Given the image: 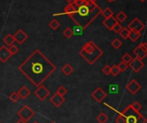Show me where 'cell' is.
<instances>
[{"label": "cell", "mask_w": 147, "mask_h": 123, "mask_svg": "<svg viewBox=\"0 0 147 123\" xmlns=\"http://www.w3.org/2000/svg\"><path fill=\"white\" fill-rule=\"evenodd\" d=\"M34 96L40 101H44L47 97H49L50 95V91L47 90V87H45L44 85L40 84L39 86H37V89L34 91Z\"/></svg>", "instance_id": "obj_7"}, {"label": "cell", "mask_w": 147, "mask_h": 123, "mask_svg": "<svg viewBox=\"0 0 147 123\" xmlns=\"http://www.w3.org/2000/svg\"><path fill=\"white\" fill-rule=\"evenodd\" d=\"M89 1L90 2H95V3L96 2V0H85V2H89Z\"/></svg>", "instance_id": "obj_39"}, {"label": "cell", "mask_w": 147, "mask_h": 123, "mask_svg": "<svg viewBox=\"0 0 147 123\" xmlns=\"http://www.w3.org/2000/svg\"><path fill=\"white\" fill-rule=\"evenodd\" d=\"M65 97H62V96H60V95L58 94V93H55V94L53 95V96L51 97V98H50V102H51L55 107H57V108L60 107V106L65 103Z\"/></svg>", "instance_id": "obj_14"}, {"label": "cell", "mask_w": 147, "mask_h": 123, "mask_svg": "<svg viewBox=\"0 0 147 123\" xmlns=\"http://www.w3.org/2000/svg\"><path fill=\"white\" fill-rule=\"evenodd\" d=\"M101 14H102V15L104 16V18L106 19V18H109V17H110V16H113L114 12H113V10H112L110 8L107 7V8H106V9H104L103 10L102 9Z\"/></svg>", "instance_id": "obj_22"}, {"label": "cell", "mask_w": 147, "mask_h": 123, "mask_svg": "<svg viewBox=\"0 0 147 123\" xmlns=\"http://www.w3.org/2000/svg\"><path fill=\"white\" fill-rule=\"evenodd\" d=\"M63 34L65 37H66L67 39H70L73 36V32H72V28H66L64 31H63Z\"/></svg>", "instance_id": "obj_29"}, {"label": "cell", "mask_w": 147, "mask_h": 123, "mask_svg": "<svg viewBox=\"0 0 147 123\" xmlns=\"http://www.w3.org/2000/svg\"><path fill=\"white\" fill-rule=\"evenodd\" d=\"M133 53L135 54L136 58L139 59H144L146 57L147 54V43L146 42H142L141 44H140L138 47H136Z\"/></svg>", "instance_id": "obj_6"}, {"label": "cell", "mask_w": 147, "mask_h": 123, "mask_svg": "<svg viewBox=\"0 0 147 123\" xmlns=\"http://www.w3.org/2000/svg\"><path fill=\"white\" fill-rule=\"evenodd\" d=\"M3 42H4V43H5V45H6V46H8V47H9V46L13 45V44H14V42H15V40H14L13 35H12V34H8L7 35H5V37L3 38Z\"/></svg>", "instance_id": "obj_20"}, {"label": "cell", "mask_w": 147, "mask_h": 123, "mask_svg": "<svg viewBox=\"0 0 147 123\" xmlns=\"http://www.w3.org/2000/svg\"><path fill=\"white\" fill-rule=\"evenodd\" d=\"M122 28V26L120 24V22H117L114 27H113V31H115V33H119L120 31H121V29Z\"/></svg>", "instance_id": "obj_37"}, {"label": "cell", "mask_w": 147, "mask_h": 123, "mask_svg": "<svg viewBox=\"0 0 147 123\" xmlns=\"http://www.w3.org/2000/svg\"><path fill=\"white\" fill-rule=\"evenodd\" d=\"M102 72H103L106 76L110 75V74H111V67H110L109 65L105 66L102 68Z\"/></svg>", "instance_id": "obj_36"}, {"label": "cell", "mask_w": 147, "mask_h": 123, "mask_svg": "<svg viewBox=\"0 0 147 123\" xmlns=\"http://www.w3.org/2000/svg\"><path fill=\"white\" fill-rule=\"evenodd\" d=\"M13 37H14V40H15V41H16L18 44H22L23 42H25L27 40H28V34L22 30V29H18L16 32V34L13 35Z\"/></svg>", "instance_id": "obj_12"}, {"label": "cell", "mask_w": 147, "mask_h": 123, "mask_svg": "<svg viewBox=\"0 0 147 123\" xmlns=\"http://www.w3.org/2000/svg\"><path fill=\"white\" fill-rule=\"evenodd\" d=\"M140 36H141V33L136 32V31H134V30H130L129 34H128V38H129L133 42H135Z\"/></svg>", "instance_id": "obj_19"}, {"label": "cell", "mask_w": 147, "mask_h": 123, "mask_svg": "<svg viewBox=\"0 0 147 123\" xmlns=\"http://www.w3.org/2000/svg\"><path fill=\"white\" fill-rule=\"evenodd\" d=\"M17 116L22 119L25 122H28L34 116V111L32 110L28 105H24L23 107H22V109L17 112Z\"/></svg>", "instance_id": "obj_5"}, {"label": "cell", "mask_w": 147, "mask_h": 123, "mask_svg": "<svg viewBox=\"0 0 147 123\" xmlns=\"http://www.w3.org/2000/svg\"><path fill=\"white\" fill-rule=\"evenodd\" d=\"M91 97L93 99H95V101H96L97 103H101L102 102L106 97H107V93L101 88V87H98L96 90H95L92 94H91Z\"/></svg>", "instance_id": "obj_10"}, {"label": "cell", "mask_w": 147, "mask_h": 123, "mask_svg": "<svg viewBox=\"0 0 147 123\" xmlns=\"http://www.w3.org/2000/svg\"><path fill=\"white\" fill-rule=\"evenodd\" d=\"M118 22V21L115 19V17L114 16H110L109 18H106L103 22H102V24L109 30H112L113 29V27Z\"/></svg>", "instance_id": "obj_15"}, {"label": "cell", "mask_w": 147, "mask_h": 123, "mask_svg": "<svg viewBox=\"0 0 147 123\" xmlns=\"http://www.w3.org/2000/svg\"><path fill=\"white\" fill-rule=\"evenodd\" d=\"M8 49H9V53H11V55H15V54H16L18 52H19V48L16 46V45H11V46H9V47H8Z\"/></svg>", "instance_id": "obj_31"}, {"label": "cell", "mask_w": 147, "mask_h": 123, "mask_svg": "<svg viewBox=\"0 0 147 123\" xmlns=\"http://www.w3.org/2000/svg\"><path fill=\"white\" fill-rule=\"evenodd\" d=\"M62 72L65 75V76H70L72 72H73V71H74V69H73V67L70 65V64H68V63H66L63 67H62Z\"/></svg>", "instance_id": "obj_18"}, {"label": "cell", "mask_w": 147, "mask_h": 123, "mask_svg": "<svg viewBox=\"0 0 147 123\" xmlns=\"http://www.w3.org/2000/svg\"><path fill=\"white\" fill-rule=\"evenodd\" d=\"M109 3H112V2H114V1H115V0H107Z\"/></svg>", "instance_id": "obj_41"}, {"label": "cell", "mask_w": 147, "mask_h": 123, "mask_svg": "<svg viewBox=\"0 0 147 123\" xmlns=\"http://www.w3.org/2000/svg\"><path fill=\"white\" fill-rule=\"evenodd\" d=\"M115 122L116 123H146V118L140 112L134 109L131 105H128L119 114Z\"/></svg>", "instance_id": "obj_4"}, {"label": "cell", "mask_w": 147, "mask_h": 123, "mask_svg": "<svg viewBox=\"0 0 147 123\" xmlns=\"http://www.w3.org/2000/svg\"><path fill=\"white\" fill-rule=\"evenodd\" d=\"M65 1L69 3H72V1H73V0H65Z\"/></svg>", "instance_id": "obj_40"}, {"label": "cell", "mask_w": 147, "mask_h": 123, "mask_svg": "<svg viewBox=\"0 0 147 123\" xmlns=\"http://www.w3.org/2000/svg\"><path fill=\"white\" fill-rule=\"evenodd\" d=\"M83 31H84L83 28H82V27H80V26H78V25L75 26V27L72 28L73 35H82Z\"/></svg>", "instance_id": "obj_27"}, {"label": "cell", "mask_w": 147, "mask_h": 123, "mask_svg": "<svg viewBox=\"0 0 147 123\" xmlns=\"http://www.w3.org/2000/svg\"><path fill=\"white\" fill-rule=\"evenodd\" d=\"M117 66H118V68L120 69V72H125V71L128 68V65H127V63L123 62V61H121Z\"/></svg>", "instance_id": "obj_35"}, {"label": "cell", "mask_w": 147, "mask_h": 123, "mask_svg": "<svg viewBox=\"0 0 147 123\" xmlns=\"http://www.w3.org/2000/svg\"><path fill=\"white\" fill-rule=\"evenodd\" d=\"M79 55L90 66L94 65L96 60L103 55V51L92 41L86 42L81 50Z\"/></svg>", "instance_id": "obj_3"}, {"label": "cell", "mask_w": 147, "mask_h": 123, "mask_svg": "<svg viewBox=\"0 0 147 123\" xmlns=\"http://www.w3.org/2000/svg\"><path fill=\"white\" fill-rule=\"evenodd\" d=\"M59 26H60V23H59V22L58 20H56V19H53V20H52V21L49 22V27H50L51 29H53V30H56L57 28H59Z\"/></svg>", "instance_id": "obj_25"}, {"label": "cell", "mask_w": 147, "mask_h": 123, "mask_svg": "<svg viewBox=\"0 0 147 123\" xmlns=\"http://www.w3.org/2000/svg\"><path fill=\"white\" fill-rule=\"evenodd\" d=\"M132 56L129 54V53H125L123 56H122V58H121V60L123 61V62H125V63H127V65L129 64V62L132 60Z\"/></svg>", "instance_id": "obj_33"}, {"label": "cell", "mask_w": 147, "mask_h": 123, "mask_svg": "<svg viewBox=\"0 0 147 123\" xmlns=\"http://www.w3.org/2000/svg\"><path fill=\"white\" fill-rule=\"evenodd\" d=\"M111 46H112L114 48H115V49H119V48L122 46V41H121L120 39L115 38V39L111 42Z\"/></svg>", "instance_id": "obj_26"}, {"label": "cell", "mask_w": 147, "mask_h": 123, "mask_svg": "<svg viewBox=\"0 0 147 123\" xmlns=\"http://www.w3.org/2000/svg\"><path fill=\"white\" fill-rule=\"evenodd\" d=\"M76 10V7L73 5L72 3H69L66 6H65L64 8V12L60 15H64V14H66L68 16H70L71 14H72L74 11Z\"/></svg>", "instance_id": "obj_17"}, {"label": "cell", "mask_w": 147, "mask_h": 123, "mask_svg": "<svg viewBox=\"0 0 147 123\" xmlns=\"http://www.w3.org/2000/svg\"><path fill=\"white\" fill-rule=\"evenodd\" d=\"M96 120H97V122L99 123H106L109 121V116L106 114H104V113H101L96 117Z\"/></svg>", "instance_id": "obj_23"}, {"label": "cell", "mask_w": 147, "mask_h": 123, "mask_svg": "<svg viewBox=\"0 0 147 123\" xmlns=\"http://www.w3.org/2000/svg\"><path fill=\"white\" fill-rule=\"evenodd\" d=\"M51 123H55V122H51Z\"/></svg>", "instance_id": "obj_44"}, {"label": "cell", "mask_w": 147, "mask_h": 123, "mask_svg": "<svg viewBox=\"0 0 147 123\" xmlns=\"http://www.w3.org/2000/svg\"><path fill=\"white\" fill-rule=\"evenodd\" d=\"M67 92H68L67 89H66L65 86H63V85L59 86V87L57 89V91H56V93L59 94V95H60V96H62V97H65V95Z\"/></svg>", "instance_id": "obj_30"}, {"label": "cell", "mask_w": 147, "mask_h": 123, "mask_svg": "<svg viewBox=\"0 0 147 123\" xmlns=\"http://www.w3.org/2000/svg\"><path fill=\"white\" fill-rule=\"evenodd\" d=\"M33 123H39V122H34Z\"/></svg>", "instance_id": "obj_43"}, {"label": "cell", "mask_w": 147, "mask_h": 123, "mask_svg": "<svg viewBox=\"0 0 147 123\" xmlns=\"http://www.w3.org/2000/svg\"><path fill=\"white\" fill-rule=\"evenodd\" d=\"M101 12L102 9L95 2L89 1L76 8V10L69 17L84 30L101 15Z\"/></svg>", "instance_id": "obj_2"}, {"label": "cell", "mask_w": 147, "mask_h": 123, "mask_svg": "<svg viewBox=\"0 0 147 123\" xmlns=\"http://www.w3.org/2000/svg\"><path fill=\"white\" fill-rule=\"evenodd\" d=\"M9 100L10 101H12L13 103H16V102H18L19 100H20V96L18 95V93L17 92H16V91H14V92H12L10 95H9Z\"/></svg>", "instance_id": "obj_28"}, {"label": "cell", "mask_w": 147, "mask_h": 123, "mask_svg": "<svg viewBox=\"0 0 147 123\" xmlns=\"http://www.w3.org/2000/svg\"><path fill=\"white\" fill-rule=\"evenodd\" d=\"M139 1H140V2H142V3H143V2H145V1H146V0H139Z\"/></svg>", "instance_id": "obj_42"}, {"label": "cell", "mask_w": 147, "mask_h": 123, "mask_svg": "<svg viewBox=\"0 0 147 123\" xmlns=\"http://www.w3.org/2000/svg\"><path fill=\"white\" fill-rule=\"evenodd\" d=\"M18 95L20 96V97L21 98H22L23 100H25V99H27L29 96H30V94H31V91H30V90L28 88V87H26V86H22L19 91H18Z\"/></svg>", "instance_id": "obj_16"}, {"label": "cell", "mask_w": 147, "mask_h": 123, "mask_svg": "<svg viewBox=\"0 0 147 123\" xmlns=\"http://www.w3.org/2000/svg\"><path fill=\"white\" fill-rule=\"evenodd\" d=\"M127 16L124 11H120L116 15V17H115V19L118 21V22H123L127 20Z\"/></svg>", "instance_id": "obj_21"}, {"label": "cell", "mask_w": 147, "mask_h": 123, "mask_svg": "<svg viewBox=\"0 0 147 123\" xmlns=\"http://www.w3.org/2000/svg\"><path fill=\"white\" fill-rule=\"evenodd\" d=\"M128 66L134 72H140L143 67L145 66V63L141 60V59H139L137 58L135 59H132V60L129 62L128 64Z\"/></svg>", "instance_id": "obj_9"}, {"label": "cell", "mask_w": 147, "mask_h": 123, "mask_svg": "<svg viewBox=\"0 0 147 123\" xmlns=\"http://www.w3.org/2000/svg\"><path fill=\"white\" fill-rule=\"evenodd\" d=\"M11 56L12 55L6 46H2L0 47V61L2 63H6Z\"/></svg>", "instance_id": "obj_13"}, {"label": "cell", "mask_w": 147, "mask_h": 123, "mask_svg": "<svg viewBox=\"0 0 147 123\" xmlns=\"http://www.w3.org/2000/svg\"><path fill=\"white\" fill-rule=\"evenodd\" d=\"M127 28H129V30H134V31L141 33L145 29V24L139 18L136 17L131 21V22L128 24Z\"/></svg>", "instance_id": "obj_8"}, {"label": "cell", "mask_w": 147, "mask_h": 123, "mask_svg": "<svg viewBox=\"0 0 147 123\" xmlns=\"http://www.w3.org/2000/svg\"><path fill=\"white\" fill-rule=\"evenodd\" d=\"M129 32H130V30H129L128 28H123V27H122V28L121 29V31L119 32V34H120V35H121L124 40H127V39L128 38Z\"/></svg>", "instance_id": "obj_24"}, {"label": "cell", "mask_w": 147, "mask_h": 123, "mask_svg": "<svg viewBox=\"0 0 147 123\" xmlns=\"http://www.w3.org/2000/svg\"><path fill=\"white\" fill-rule=\"evenodd\" d=\"M16 123H27V122H25V121H23L22 119H21V118H20V119H19V120H18V121H17Z\"/></svg>", "instance_id": "obj_38"}, {"label": "cell", "mask_w": 147, "mask_h": 123, "mask_svg": "<svg viewBox=\"0 0 147 123\" xmlns=\"http://www.w3.org/2000/svg\"><path fill=\"white\" fill-rule=\"evenodd\" d=\"M18 69L23 76L37 87L42 84L56 71V66L43 53L35 49L19 66Z\"/></svg>", "instance_id": "obj_1"}, {"label": "cell", "mask_w": 147, "mask_h": 123, "mask_svg": "<svg viewBox=\"0 0 147 123\" xmlns=\"http://www.w3.org/2000/svg\"><path fill=\"white\" fill-rule=\"evenodd\" d=\"M141 89V85L138 83L137 80L135 79H132L127 85V90L132 94V95H135Z\"/></svg>", "instance_id": "obj_11"}, {"label": "cell", "mask_w": 147, "mask_h": 123, "mask_svg": "<svg viewBox=\"0 0 147 123\" xmlns=\"http://www.w3.org/2000/svg\"><path fill=\"white\" fill-rule=\"evenodd\" d=\"M131 106H132V108L134 109H135L136 111H139L140 112V110L142 109V105L138 102V101H134L132 104H130Z\"/></svg>", "instance_id": "obj_32"}, {"label": "cell", "mask_w": 147, "mask_h": 123, "mask_svg": "<svg viewBox=\"0 0 147 123\" xmlns=\"http://www.w3.org/2000/svg\"><path fill=\"white\" fill-rule=\"evenodd\" d=\"M120 72H120V69L118 68V66H117L116 65H115V66H113L111 67V74H112L114 77H116Z\"/></svg>", "instance_id": "obj_34"}]
</instances>
